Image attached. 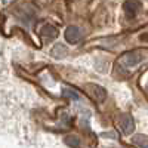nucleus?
I'll list each match as a JSON object with an SVG mask.
<instances>
[{"mask_svg":"<svg viewBox=\"0 0 148 148\" xmlns=\"http://www.w3.org/2000/svg\"><path fill=\"white\" fill-rule=\"evenodd\" d=\"M65 39H67L68 43L76 45V43L82 39V33H80L79 27H76V25H70V27L65 30Z\"/></svg>","mask_w":148,"mask_h":148,"instance_id":"39448f33","label":"nucleus"},{"mask_svg":"<svg viewBox=\"0 0 148 148\" xmlns=\"http://www.w3.org/2000/svg\"><path fill=\"white\" fill-rule=\"evenodd\" d=\"M119 126L121 129V132L125 133V135H129L133 132L135 129V121H133V117L130 114H123L120 116L119 119Z\"/></svg>","mask_w":148,"mask_h":148,"instance_id":"7ed1b4c3","label":"nucleus"},{"mask_svg":"<svg viewBox=\"0 0 148 148\" xmlns=\"http://www.w3.org/2000/svg\"><path fill=\"white\" fill-rule=\"evenodd\" d=\"M144 59V55L139 52V51H130V52H126L123 53L120 58H119V65L123 67V68H133L136 67L141 61Z\"/></svg>","mask_w":148,"mask_h":148,"instance_id":"f257e3e1","label":"nucleus"},{"mask_svg":"<svg viewBox=\"0 0 148 148\" xmlns=\"http://www.w3.org/2000/svg\"><path fill=\"white\" fill-rule=\"evenodd\" d=\"M65 144L71 148H79L80 147V139L74 135H70V136H65Z\"/></svg>","mask_w":148,"mask_h":148,"instance_id":"1a4fd4ad","label":"nucleus"},{"mask_svg":"<svg viewBox=\"0 0 148 148\" xmlns=\"http://www.w3.org/2000/svg\"><path fill=\"white\" fill-rule=\"evenodd\" d=\"M62 95H64L65 98H70V99H73V101H77L79 98H80L77 92H74V90L70 89V88H64V89H62Z\"/></svg>","mask_w":148,"mask_h":148,"instance_id":"9d476101","label":"nucleus"},{"mask_svg":"<svg viewBox=\"0 0 148 148\" xmlns=\"http://www.w3.org/2000/svg\"><path fill=\"white\" fill-rule=\"evenodd\" d=\"M123 9H125V15L132 19L138 15V12L141 10V3L138 2V0H127V2L125 3V6H123Z\"/></svg>","mask_w":148,"mask_h":148,"instance_id":"20e7f679","label":"nucleus"},{"mask_svg":"<svg viewBox=\"0 0 148 148\" xmlns=\"http://www.w3.org/2000/svg\"><path fill=\"white\" fill-rule=\"evenodd\" d=\"M84 90H86V93H88L95 102L101 104V102L105 101V98H107V90L102 88V86H99V84L89 83V84L84 86Z\"/></svg>","mask_w":148,"mask_h":148,"instance_id":"f03ea898","label":"nucleus"},{"mask_svg":"<svg viewBox=\"0 0 148 148\" xmlns=\"http://www.w3.org/2000/svg\"><path fill=\"white\" fill-rule=\"evenodd\" d=\"M132 141L138 148H148V136H145V135H135Z\"/></svg>","mask_w":148,"mask_h":148,"instance_id":"6e6552de","label":"nucleus"},{"mask_svg":"<svg viewBox=\"0 0 148 148\" xmlns=\"http://www.w3.org/2000/svg\"><path fill=\"white\" fill-rule=\"evenodd\" d=\"M67 51L68 49L64 46V45H61V43H58V45H55L53 47H52V56L53 58H64L65 55H67Z\"/></svg>","mask_w":148,"mask_h":148,"instance_id":"0eeeda50","label":"nucleus"},{"mask_svg":"<svg viewBox=\"0 0 148 148\" xmlns=\"http://www.w3.org/2000/svg\"><path fill=\"white\" fill-rule=\"evenodd\" d=\"M56 36H58V30H56L55 25H52V24H45L40 30V37L45 40H52Z\"/></svg>","mask_w":148,"mask_h":148,"instance_id":"423d86ee","label":"nucleus"}]
</instances>
